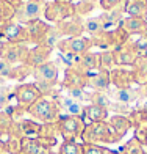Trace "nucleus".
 I'll use <instances>...</instances> for the list:
<instances>
[{"label": "nucleus", "mask_w": 147, "mask_h": 154, "mask_svg": "<svg viewBox=\"0 0 147 154\" xmlns=\"http://www.w3.org/2000/svg\"><path fill=\"white\" fill-rule=\"evenodd\" d=\"M34 80H36V85L39 88L41 93H44L46 90H50L53 85H57L58 82V66L55 61H50L49 60L47 63L41 65L38 68L33 69V74Z\"/></svg>", "instance_id": "obj_1"}, {"label": "nucleus", "mask_w": 147, "mask_h": 154, "mask_svg": "<svg viewBox=\"0 0 147 154\" xmlns=\"http://www.w3.org/2000/svg\"><path fill=\"white\" fill-rule=\"evenodd\" d=\"M93 47V41L88 36H75V38H63L57 49L60 54H72V55H85L89 52V49Z\"/></svg>", "instance_id": "obj_2"}, {"label": "nucleus", "mask_w": 147, "mask_h": 154, "mask_svg": "<svg viewBox=\"0 0 147 154\" xmlns=\"http://www.w3.org/2000/svg\"><path fill=\"white\" fill-rule=\"evenodd\" d=\"M46 2H33V0H25V3L16 11V17L19 24H30L34 20H39L44 16Z\"/></svg>", "instance_id": "obj_3"}, {"label": "nucleus", "mask_w": 147, "mask_h": 154, "mask_svg": "<svg viewBox=\"0 0 147 154\" xmlns=\"http://www.w3.org/2000/svg\"><path fill=\"white\" fill-rule=\"evenodd\" d=\"M71 16H75V6L74 3H60V2H46L44 8V17L47 19V22L58 24L61 20H64Z\"/></svg>", "instance_id": "obj_4"}, {"label": "nucleus", "mask_w": 147, "mask_h": 154, "mask_svg": "<svg viewBox=\"0 0 147 154\" xmlns=\"http://www.w3.org/2000/svg\"><path fill=\"white\" fill-rule=\"evenodd\" d=\"M28 112L30 115L43 121H53L58 116V107L49 97H39L31 107H28Z\"/></svg>", "instance_id": "obj_5"}, {"label": "nucleus", "mask_w": 147, "mask_h": 154, "mask_svg": "<svg viewBox=\"0 0 147 154\" xmlns=\"http://www.w3.org/2000/svg\"><path fill=\"white\" fill-rule=\"evenodd\" d=\"M28 51H30V47L27 44L6 43V41H3L0 58L6 60L10 65H22L25 61V57H27V54H28Z\"/></svg>", "instance_id": "obj_6"}, {"label": "nucleus", "mask_w": 147, "mask_h": 154, "mask_svg": "<svg viewBox=\"0 0 147 154\" xmlns=\"http://www.w3.org/2000/svg\"><path fill=\"white\" fill-rule=\"evenodd\" d=\"M63 38H75V36H83L85 33V19L80 16H71L61 22L55 24Z\"/></svg>", "instance_id": "obj_7"}, {"label": "nucleus", "mask_w": 147, "mask_h": 154, "mask_svg": "<svg viewBox=\"0 0 147 154\" xmlns=\"http://www.w3.org/2000/svg\"><path fill=\"white\" fill-rule=\"evenodd\" d=\"M14 97L17 99V104L20 107H31L39 97H43V93L34 83H22V85L16 87L14 90Z\"/></svg>", "instance_id": "obj_8"}, {"label": "nucleus", "mask_w": 147, "mask_h": 154, "mask_svg": "<svg viewBox=\"0 0 147 154\" xmlns=\"http://www.w3.org/2000/svg\"><path fill=\"white\" fill-rule=\"evenodd\" d=\"M50 54H52V49L50 47H47L44 44H38V46H34L31 47L28 54H27V57H25V65L27 66H30V68H38L41 65H44V63L49 61V57H50Z\"/></svg>", "instance_id": "obj_9"}, {"label": "nucleus", "mask_w": 147, "mask_h": 154, "mask_svg": "<svg viewBox=\"0 0 147 154\" xmlns=\"http://www.w3.org/2000/svg\"><path fill=\"white\" fill-rule=\"evenodd\" d=\"M114 54V61L117 66H133V63L136 61L138 55L133 49V43L128 39L124 46H119V47H114L111 49Z\"/></svg>", "instance_id": "obj_10"}, {"label": "nucleus", "mask_w": 147, "mask_h": 154, "mask_svg": "<svg viewBox=\"0 0 147 154\" xmlns=\"http://www.w3.org/2000/svg\"><path fill=\"white\" fill-rule=\"evenodd\" d=\"M25 29H27V33H28V44H41L43 39L46 38V35L50 29V25L46 20L39 19V20H34V22H30V24H25Z\"/></svg>", "instance_id": "obj_11"}, {"label": "nucleus", "mask_w": 147, "mask_h": 154, "mask_svg": "<svg viewBox=\"0 0 147 154\" xmlns=\"http://www.w3.org/2000/svg\"><path fill=\"white\" fill-rule=\"evenodd\" d=\"M119 25L128 33V36L136 35L138 38H141V36H146L147 35V22L143 17H130V16H127V17H124L121 20Z\"/></svg>", "instance_id": "obj_12"}, {"label": "nucleus", "mask_w": 147, "mask_h": 154, "mask_svg": "<svg viewBox=\"0 0 147 154\" xmlns=\"http://www.w3.org/2000/svg\"><path fill=\"white\" fill-rule=\"evenodd\" d=\"M85 85H88V74H85L75 66L66 69L63 87H66L67 90H72V88H83Z\"/></svg>", "instance_id": "obj_13"}, {"label": "nucleus", "mask_w": 147, "mask_h": 154, "mask_svg": "<svg viewBox=\"0 0 147 154\" xmlns=\"http://www.w3.org/2000/svg\"><path fill=\"white\" fill-rule=\"evenodd\" d=\"M110 79L117 88H128V85L136 82L133 69L127 68H114L110 71Z\"/></svg>", "instance_id": "obj_14"}, {"label": "nucleus", "mask_w": 147, "mask_h": 154, "mask_svg": "<svg viewBox=\"0 0 147 154\" xmlns=\"http://www.w3.org/2000/svg\"><path fill=\"white\" fill-rule=\"evenodd\" d=\"M86 131H88V137H85V138H88V140H102V142H111L113 140L111 134L114 132V129L111 126H107L103 121L93 123Z\"/></svg>", "instance_id": "obj_15"}, {"label": "nucleus", "mask_w": 147, "mask_h": 154, "mask_svg": "<svg viewBox=\"0 0 147 154\" xmlns=\"http://www.w3.org/2000/svg\"><path fill=\"white\" fill-rule=\"evenodd\" d=\"M75 68H78L80 71H83L85 74H89V72H97L102 69V65H100V54H93V52H88L85 55H81L78 63L75 65Z\"/></svg>", "instance_id": "obj_16"}, {"label": "nucleus", "mask_w": 147, "mask_h": 154, "mask_svg": "<svg viewBox=\"0 0 147 154\" xmlns=\"http://www.w3.org/2000/svg\"><path fill=\"white\" fill-rule=\"evenodd\" d=\"M110 83H111L110 71H107V69H100V71H97V72H89L88 74V85L96 88L97 91L107 90L110 87Z\"/></svg>", "instance_id": "obj_17"}, {"label": "nucleus", "mask_w": 147, "mask_h": 154, "mask_svg": "<svg viewBox=\"0 0 147 154\" xmlns=\"http://www.w3.org/2000/svg\"><path fill=\"white\" fill-rule=\"evenodd\" d=\"M125 13L130 17H143L147 16V0H125Z\"/></svg>", "instance_id": "obj_18"}, {"label": "nucleus", "mask_w": 147, "mask_h": 154, "mask_svg": "<svg viewBox=\"0 0 147 154\" xmlns=\"http://www.w3.org/2000/svg\"><path fill=\"white\" fill-rule=\"evenodd\" d=\"M60 126L64 132L66 138H74L81 129V123L77 116H63L60 120Z\"/></svg>", "instance_id": "obj_19"}, {"label": "nucleus", "mask_w": 147, "mask_h": 154, "mask_svg": "<svg viewBox=\"0 0 147 154\" xmlns=\"http://www.w3.org/2000/svg\"><path fill=\"white\" fill-rule=\"evenodd\" d=\"M20 149L22 154H46L47 149L46 146L34 138H24L20 143Z\"/></svg>", "instance_id": "obj_20"}, {"label": "nucleus", "mask_w": 147, "mask_h": 154, "mask_svg": "<svg viewBox=\"0 0 147 154\" xmlns=\"http://www.w3.org/2000/svg\"><path fill=\"white\" fill-rule=\"evenodd\" d=\"M91 41H93V46H97L100 49H105V51H110V47H113V32L108 30H102L100 33L91 36Z\"/></svg>", "instance_id": "obj_21"}, {"label": "nucleus", "mask_w": 147, "mask_h": 154, "mask_svg": "<svg viewBox=\"0 0 147 154\" xmlns=\"http://www.w3.org/2000/svg\"><path fill=\"white\" fill-rule=\"evenodd\" d=\"M133 72H135L136 82L139 83H147V58L146 57H139L136 61L133 63Z\"/></svg>", "instance_id": "obj_22"}, {"label": "nucleus", "mask_w": 147, "mask_h": 154, "mask_svg": "<svg viewBox=\"0 0 147 154\" xmlns=\"http://www.w3.org/2000/svg\"><path fill=\"white\" fill-rule=\"evenodd\" d=\"M85 116L91 123H100L107 118V109H102L99 106H89L85 109Z\"/></svg>", "instance_id": "obj_23"}, {"label": "nucleus", "mask_w": 147, "mask_h": 154, "mask_svg": "<svg viewBox=\"0 0 147 154\" xmlns=\"http://www.w3.org/2000/svg\"><path fill=\"white\" fill-rule=\"evenodd\" d=\"M61 39H63V36H61V33L58 32V29H57L55 25H50V29H49V32H47V35H46V38L43 39V43H41V44L50 47L52 51H53V49L58 46V43H60Z\"/></svg>", "instance_id": "obj_24"}, {"label": "nucleus", "mask_w": 147, "mask_h": 154, "mask_svg": "<svg viewBox=\"0 0 147 154\" xmlns=\"http://www.w3.org/2000/svg\"><path fill=\"white\" fill-rule=\"evenodd\" d=\"M16 17V10L11 5H8L5 0H0V25L6 22H11Z\"/></svg>", "instance_id": "obj_25"}, {"label": "nucleus", "mask_w": 147, "mask_h": 154, "mask_svg": "<svg viewBox=\"0 0 147 154\" xmlns=\"http://www.w3.org/2000/svg\"><path fill=\"white\" fill-rule=\"evenodd\" d=\"M60 104H61V107H63V109H66L72 116H78V115H81L83 112H85V110H83V107L80 106L78 102H75V101L71 99L69 96H67V97H63Z\"/></svg>", "instance_id": "obj_26"}, {"label": "nucleus", "mask_w": 147, "mask_h": 154, "mask_svg": "<svg viewBox=\"0 0 147 154\" xmlns=\"http://www.w3.org/2000/svg\"><path fill=\"white\" fill-rule=\"evenodd\" d=\"M102 30H103V27H102V22H100L99 17H88V19H85V32L89 35V38L94 36V35H97V33H100Z\"/></svg>", "instance_id": "obj_27"}, {"label": "nucleus", "mask_w": 147, "mask_h": 154, "mask_svg": "<svg viewBox=\"0 0 147 154\" xmlns=\"http://www.w3.org/2000/svg\"><path fill=\"white\" fill-rule=\"evenodd\" d=\"M30 74H33V68H30V66H27L25 63H22V65H19V66L11 69L10 77L11 79H16V80H22V79H25V77H28Z\"/></svg>", "instance_id": "obj_28"}, {"label": "nucleus", "mask_w": 147, "mask_h": 154, "mask_svg": "<svg viewBox=\"0 0 147 154\" xmlns=\"http://www.w3.org/2000/svg\"><path fill=\"white\" fill-rule=\"evenodd\" d=\"M100 65L102 69H107V71H111V68L116 66V61H114V54L113 51H103L100 52Z\"/></svg>", "instance_id": "obj_29"}, {"label": "nucleus", "mask_w": 147, "mask_h": 154, "mask_svg": "<svg viewBox=\"0 0 147 154\" xmlns=\"http://www.w3.org/2000/svg\"><path fill=\"white\" fill-rule=\"evenodd\" d=\"M74 6H75V14L80 16V17H85L86 14H89V13L96 8V5L88 3V2H85V0H80V2L74 3Z\"/></svg>", "instance_id": "obj_30"}, {"label": "nucleus", "mask_w": 147, "mask_h": 154, "mask_svg": "<svg viewBox=\"0 0 147 154\" xmlns=\"http://www.w3.org/2000/svg\"><path fill=\"white\" fill-rule=\"evenodd\" d=\"M114 96L121 104H128V102H131L133 99H135V93H133L130 88H119Z\"/></svg>", "instance_id": "obj_31"}, {"label": "nucleus", "mask_w": 147, "mask_h": 154, "mask_svg": "<svg viewBox=\"0 0 147 154\" xmlns=\"http://www.w3.org/2000/svg\"><path fill=\"white\" fill-rule=\"evenodd\" d=\"M91 99L94 101L93 106H99V107H102V109L110 107V104H111L110 97H108L107 94H105V93H102V91H96V93H94V96L91 97Z\"/></svg>", "instance_id": "obj_32"}, {"label": "nucleus", "mask_w": 147, "mask_h": 154, "mask_svg": "<svg viewBox=\"0 0 147 154\" xmlns=\"http://www.w3.org/2000/svg\"><path fill=\"white\" fill-rule=\"evenodd\" d=\"M111 128L114 129V132H119V134H125V131L128 129V121L122 116H116L111 121Z\"/></svg>", "instance_id": "obj_33"}, {"label": "nucleus", "mask_w": 147, "mask_h": 154, "mask_svg": "<svg viewBox=\"0 0 147 154\" xmlns=\"http://www.w3.org/2000/svg\"><path fill=\"white\" fill-rule=\"evenodd\" d=\"M60 154H81V148L74 142H66L61 146Z\"/></svg>", "instance_id": "obj_34"}, {"label": "nucleus", "mask_w": 147, "mask_h": 154, "mask_svg": "<svg viewBox=\"0 0 147 154\" xmlns=\"http://www.w3.org/2000/svg\"><path fill=\"white\" fill-rule=\"evenodd\" d=\"M125 3V0H100L99 5L102 6V10L103 11H111V10H114L117 8V6H121Z\"/></svg>", "instance_id": "obj_35"}, {"label": "nucleus", "mask_w": 147, "mask_h": 154, "mask_svg": "<svg viewBox=\"0 0 147 154\" xmlns=\"http://www.w3.org/2000/svg\"><path fill=\"white\" fill-rule=\"evenodd\" d=\"M11 69H13V65H10L6 60L0 58V77H10Z\"/></svg>", "instance_id": "obj_36"}, {"label": "nucleus", "mask_w": 147, "mask_h": 154, "mask_svg": "<svg viewBox=\"0 0 147 154\" xmlns=\"http://www.w3.org/2000/svg\"><path fill=\"white\" fill-rule=\"evenodd\" d=\"M69 97L74 99L75 102L83 101L85 99V91H83V88H72V90H69Z\"/></svg>", "instance_id": "obj_37"}, {"label": "nucleus", "mask_w": 147, "mask_h": 154, "mask_svg": "<svg viewBox=\"0 0 147 154\" xmlns=\"http://www.w3.org/2000/svg\"><path fill=\"white\" fill-rule=\"evenodd\" d=\"M83 154H105V149L97 148V146H93V145H89V146H86V148L83 149Z\"/></svg>", "instance_id": "obj_38"}, {"label": "nucleus", "mask_w": 147, "mask_h": 154, "mask_svg": "<svg viewBox=\"0 0 147 154\" xmlns=\"http://www.w3.org/2000/svg\"><path fill=\"white\" fill-rule=\"evenodd\" d=\"M6 91H8V88H2L0 90V107H5L6 102H8V94H6Z\"/></svg>", "instance_id": "obj_39"}, {"label": "nucleus", "mask_w": 147, "mask_h": 154, "mask_svg": "<svg viewBox=\"0 0 147 154\" xmlns=\"http://www.w3.org/2000/svg\"><path fill=\"white\" fill-rule=\"evenodd\" d=\"M5 2L8 3V5H11L13 8H14V10L17 11V10L20 8V6H22V5L25 3V0H5Z\"/></svg>", "instance_id": "obj_40"}, {"label": "nucleus", "mask_w": 147, "mask_h": 154, "mask_svg": "<svg viewBox=\"0 0 147 154\" xmlns=\"http://www.w3.org/2000/svg\"><path fill=\"white\" fill-rule=\"evenodd\" d=\"M85 2H88V3H93V5H99V2H100V0H85Z\"/></svg>", "instance_id": "obj_41"}, {"label": "nucleus", "mask_w": 147, "mask_h": 154, "mask_svg": "<svg viewBox=\"0 0 147 154\" xmlns=\"http://www.w3.org/2000/svg\"><path fill=\"white\" fill-rule=\"evenodd\" d=\"M55 2H60V3H74V0H55Z\"/></svg>", "instance_id": "obj_42"}, {"label": "nucleus", "mask_w": 147, "mask_h": 154, "mask_svg": "<svg viewBox=\"0 0 147 154\" xmlns=\"http://www.w3.org/2000/svg\"><path fill=\"white\" fill-rule=\"evenodd\" d=\"M2 44H3V41H0V52H2Z\"/></svg>", "instance_id": "obj_43"}, {"label": "nucleus", "mask_w": 147, "mask_h": 154, "mask_svg": "<svg viewBox=\"0 0 147 154\" xmlns=\"http://www.w3.org/2000/svg\"><path fill=\"white\" fill-rule=\"evenodd\" d=\"M33 2H46V0H33Z\"/></svg>", "instance_id": "obj_44"}, {"label": "nucleus", "mask_w": 147, "mask_h": 154, "mask_svg": "<svg viewBox=\"0 0 147 154\" xmlns=\"http://www.w3.org/2000/svg\"><path fill=\"white\" fill-rule=\"evenodd\" d=\"M146 22H147V16H146Z\"/></svg>", "instance_id": "obj_45"}, {"label": "nucleus", "mask_w": 147, "mask_h": 154, "mask_svg": "<svg viewBox=\"0 0 147 154\" xmlns=\"http://www.w3.org/2000/svg\"><path fill=\"white\" fill-rule=\"evenodd\" d=\"M146 36H147V35H146Z\"/></svg>", "instance_id": "obj_46"}]
</instances>
